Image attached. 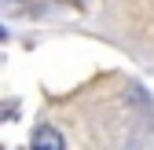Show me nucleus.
<instances>
[{"label": "nucleus", "mask_w": 154, "mask_h": 150, "mask_svg": "<svg viewBox=\"0 0 154 150\" xmlns=\"http://www.w3.org/2000/svg\"><path fill=\"white\" fill-rule=\"evenodd\" d=\"M29 143H33L37 150H48V146H51V150H63V146H66V139L55 132L51 124H41V128L33 132V139H29Z\"/></svg>", "instance_id": "1"}, {"label": "nucleus", "mask_w": 154, "mask_h": 150, "mask_svg": "<svg viewBox=\"0 0 154 150\" xmlns=\"http://www.w3.org/2000/svg\"><path fill=\"white\" fill-rule=\"evenodd\" d=\"M0 40H8V29H4V26H0Z\"/></svg>", "instance_id": "2"}]
</instances>
